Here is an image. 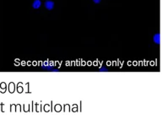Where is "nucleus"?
Listing matches in <instances>:
<instances>
[{
    "label": "nucleus",
    "instance_id": "1",
    "mask_svg": "<svg viewBox=\"0 0 162 125\" xmlns=\"http://www.w3.org/2000/svg\"><path fill=\"white\" fill-rule=\"evenodd\" d=\"M54 5H55L54 2H53V1H51V0H46V2H45V4H44L45 8H46L47 9H48V10L53 9Z\"/></svg>",
    "mask_w": 162,
    "mask_h": 125
},
{
    "label": "nucleus",
    "instance_id": "2",
    "mask_svg": "<svg viewBox=\"0 0 162 125\" xmlns=\"http://www.w3.org/2000/svg\"><path fill=\"white\" fill-rule=\"evenodd\" d=\"M42 6V0H35L32 4V8L35 9H38Z\"/></svg>",
    "mask_w": 162,
    "mask_h": 125
},
{
    "label": "nucleus",
    "instance_id": "3",
    "mask_svg": "<svg viewBox=\"0 0 162 125\" xmlns=\"http://www.w3.org/2000/svg\"><path fill=\"white\" fill-rule=\"evenodd\" d=\"M153 41L156 44H160L161 43V34L160 33H157L153 37Z\"/></svg>",
    "mask_w": 162,
    "mask_h": 125
},
{
    "label": "nucleus",
    "instance_id": "4",
    "mask_svg": "<svg viewBox=\"0 0 162 125\" xmlns=\"http://www.w3.org/2000/svg\"><path fill=\"white\" fill-rule=\"evenodd\" d=\"M93 2L95 4H100V0H93Z\"/></svg>",
    "mask_w": 162,
    "mask_h": 125
},
{
    "label": "nucleus",
    "instance_id": "5",
    "mask_svg": "<svg viewBox=\"0 0 162 125\" xmlns=\"http://www.w3.org/2000/svg\"><path fill=\"white\" fill-rule=\"evenodd\" d=\"M45 1H46V0H45Z\"/></svg>",
    "mask_w": 162,
    "mask_h": 125
}]
</instances>
